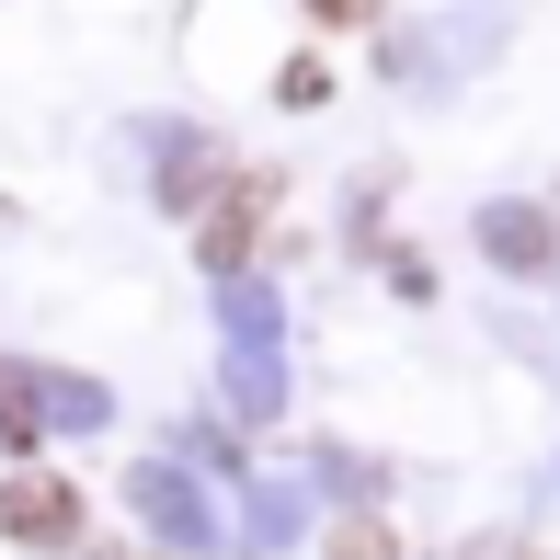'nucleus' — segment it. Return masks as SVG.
<instances>
[{
    "label": "nucleus",
    "instance_id": "obj_1",
    "mask_svg": "<svg viewBox=\"0 0 560 560\" xmlns=\"http://www.w3.org/2000/svg\"><path fill=\"white\" fill-rule=\"evenodd\" d=\"M0 538H23V549H69V538H81V492H69V480H46V469L0 480Z\"/></svg>",
    "mask_w": 560,
    "mask_h": 560
},
{
    "label": "nucleus",
    "instance_id": "obj_3",
    "mask_svg": "<svg viewBox=\"0 0 560 560\" xmlns=\"http://www.w3.org/2000/svg\"><path fill=\"white\" fill-rule=\"evenodd\" d=\"M332 560H400V538H389V526H343Z\"/></svg>",
    "mask_w": 560,
    "mask_h": 560
},
{
    "label": "nucleus",
    "instance_id": "obj_2",
    "mask_svg": "<svg viewBox=\"0 0 560 560\" xmlns=\"http://www.w3.org/2000/svg\"><path fill=\"white\" fill-rule=\"evenodd\" d=\"M275 218V184H252V172H241V195H229V207L207 218V264H241V252H252V229H264Z\"/></svg>",
    "mask_w": 560,
    "mask_h": 560
},
{
    "label": "nucleus",
    "instance_id": "obj_4",
    "mask_svg": "<svg viewBox=\"0 0 560 560\" xmlns=\"http://www.w3.org/2000/svg\"><path fill=\"white\" fill-rule=\"evenodd\" d=\"M310 12H320V23H366L377 0H310Z\"/></svg>",
    "mask_w": 560,
    "mask_h": 560
}]
</instances>
